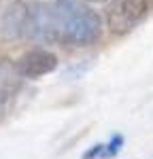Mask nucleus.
Segmentation results:
<instances>
[{
	"instance_id": "obj_7",
	"label": "nucleus",
	"mask_w": 153,
	"mask_h": 159,
	"mask_svg": "<svg viewBox=\"0 0 153 159\" xmlns=\"http://www.w3.org/2000/svg\"><path fill=\"white\" fill-rule=\"evenodd\" d=\"M9 100H11V93H9V89H2V87H0V119L7 115V108H9Z\"/></svg>"
},
{
	"instance_id": "obj_5",
	"label": "nucleus",
	"mask_w": 153,
	"mask_h": 159,
	"mask_svg": "<svg viewBox=\"0 0 153 159\" xmlns=\"http://www.w3.org/2000/svg\"><path fill=\"white\" fill-rule=\"evenodd\" d=\"M26 7L21 4H13L7 9L2 24H0V36L4 40H17L24 36V25H26Z\"/></svg>"
},
{
	"instance_id": "obj_9",
	"label": "nucleus",
	"mask_w": 153,
	"mask_h": 159,
	"mask_svg": "<svg viewBox=\"0 0 153 159\" xmlns=\"http://www.w3.org/2000/svg\"><path fill=\"white\" fill-rule=\"evenodd\" d=\"M89 2H106V0H89Z\"/></svg>"
},
{
	"instance_id": "obj_2",
	"label": "nucleus",
	"mask_w": 153,
	"mask_h": 159,
	"mask_svg": "<svg viewBox=\"0 0 153 159\" xmlns=\"http://www.w3.org/2000/svg\"><path fill=\"white\" fill-rule=\"evenodd\" d=\"M24 36L30 43H38V45H47V43H53L60 38L53 7L45 4V2H36L26 11Z\"/></svg>"
},
{
	"instance_id": "obj_1",
	"label": "nucleus",
	"mask_w": 153,
	"mask_h": 159,
	"mask_svg": "<svg viewBox=\"0 0 153 159\" xmlns=\"http://www.w3.org/2000/svg\"><path fill=\"white\" fill-rule=\"evenodd\" d=\"M53 11H55L58 32L62 40L79 47H87L100 38V15L94 9H89L87 4H83L81 0H55Z\"/></svg>"
},
{
	"instance_id": "obj_6",
	"label": "nucleus",
	"mask_w": 153,
	"mask_h": 159,
	"mask_svg": "<svg viewBox=\"0 0 153 159\" xmlns=\"http://www.w3.org/2000/svg\"><path fill=\"white\" fill-rule=\"evenodd\" d=\"M121 147H123V136H113L111 138V142L109 144H104V157H115L119 151H121Z\"/></svg>"
},
{
	"instance_id": "obj_8",
	"label": "nucleus",
	"mask_w": 153,
	"mask_h": 159,
	"mask_svg": "<svg viewBox=\"0 0 153 159\" xmlns=\"http://www.w3.org/2000/svg\"><path fill=\"white\" fill-rule=\"evenodd\" d=\"M98 157H104V144H94V147L83 155V159H98Z\"/></svg>"
},
{
	"instance_id": "obj_4",
	"label": "nucleus",
	"mask_w": 153,
	"mask_h": 159,
	"mask_svg": "<svg viewBox=\"0 0 153 159\" xmlns=\"http://www.w3.org/2000/svg\"><path fill=\"white\" fill-rule=\"evenodd\" d=\"M15 68L24 79H40L58 68V57L47 49H30L17 60Z\"/></svg>"
},
{
	"instance_id": "obj_3",
	"label": "nucleus",
	"mask_w": 153,
	"mask_h": 159,
	"mask_svg": "<svg viewBox=\"0 0 153 159\" xmlns=\"http://www.w3.org/2000/svg\"><path fill=\"white\" fill-rule=\"evenodd\" d=\"M149 11L147 0H115L109 7L106 13V24L113 34H128L134 30V25L145 19Z\"/></svg>"
}]
</instances>
